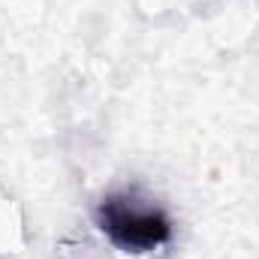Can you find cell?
<instances>
[{
    "mask_svg": "<svg viewBox=\"0 0 259 259\" xmlns=\"http://www.w3.org/2000/svg\"><path fill=\"white\" fill-rule=\"evenodd\" d=\"M100 232L124 253H151L172 241V217L136 193H109L94 211Z\"/></svg>",
    "mask_w": 259,
    "mask_h": 259,
    "instance_id": "1",
    "label": "cell"
}]
</instances>
